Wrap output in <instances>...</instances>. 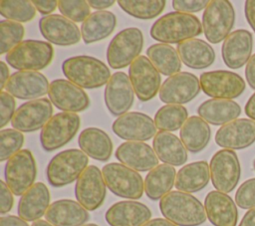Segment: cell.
Wrapping results in <instances>:
<instances>
[{
	"label": "cell",
	"instance_id": "6da1fadb",
	"mask_svg": "<svg viewBox=\"0 0 255 226\" xmlns=\"http://www.w3.org/2000/svg\"><path fill=\"white\" fill-rule=\"evenodd\" d=\"M159 209L176 226H199L207 218L204 205L195 196L178 190L164 195L159 200Z\"/></svg>",
	"mask_w": 255,
	"mask_h": 226
},
{
	"label": "cell",
	"instance_id": "7a4b0ae2",
	"mask_svg": "<svg viewBox=\"0 0 255 226\" xmlns=\"http://www.w3.org/2000/svg\"><path fill=\"white\" fill-rule=\"evenodd\" d=\"M199 19L187 13L169 12L157 19L150 28V36L164 44H179L202 33Z\"/></svg>",
	"mask_w": 255,
	"mask_h": 226
},
{
	"label": "cell",
	"instance_id": "3957f363",
	"mask_svg": "<svg viewBox=\"0 0 255 226\" xmlns=\"http://www.w3.org/2000/svg\"><path fill=\"white\" fill-rule=\"evenodd\" d=\"M64 76L82 89H96L108 84L110 69L101 60L91 56H75L62 64Z\"/></svg>",
	"mask_w": 255,
	"mask_h": 226
},
{
	"label": "cell",
	"instance_id": "277c9868",
	"mask_svg": "<svg viewBox=\"0 0 255 226\" xmlns=\"http://www.w3.org/2000/svg\"><path fill=\"white\" fill-rule=\"evenodd\" d=\"M89 163V156L81 149H66L57 153L48 163L46 174L54 187L66 186L81 176Z\"/></svg>",
	"mask_w": 255,
	"mask_h": 226
},
{
	"label": "cell",
	"instance_id": "5b68a950",
	"mask_svg": "<svg viewBox=\"0 0 255 226\" xmlns=\"http://www.w3.org/2000/svg\"><path fill=\"white\" fill-rule=\"evenodd\" d=\"M54 50L50 43L40 40H25L6 55L7 63L18 71L45 69L53 59Z\"/></svg>",
	"mask_w": 255,
	"mask_h": 226
},
{
	"label": "cell",
	"instance_id": "8992f818",
	"mask_svg": "<svg viewBox=\"0 0 255 226\" xmlns=\"http://www.w3.org/2000/svg\"><path fill=\"white\" fill-rule=\"evenodd\" d=\"M102 173L107 187L117 196L136 200L142 196L144 181L141 175L123 163L106 164Z\"/></svg>",
	"mask_w": 255,
	"mask_h": 226
},
{
	"label": "cell",
	"instance_id": "52a82bcc",
	"mask_svg": "<svg viewBox=\"0 0 255 226\" xmlns=\"http://www.w3.org/2000/svg\"><path fill=\"white\" fill-rule=\"evenodd\" d=\"M235 11L227 0H212L202 15V29L208 42L218 44L225 40L234 26Z\"/></svg>",
	"mask_w": 255,
	"mask_h": 226
},
{
	"label": "cell",
	"instance_id": "ba28073f",
	"mask_svg": "<svg viewBox=\"0 0 255 226\" xmlns=\"http://www.w3.org/2000/svg\"><path fill=\"white\" fill-rule=\"evenodd\" d=\"M143 35L138 28L130 27L120 31L110 42L107 60L112 69L130 66L139 57L143 47Z\"/></svg>",
	"mask_w": 255,
	"mask_h": 226
},
{
	"label": "cell",
	"instance_id": "9c48e42d",
	"mask_svg": "<svg viewBox=\"0 0 255 226\" xmlns=\"http://www.w3.org/2000/svg\"><path fill=\"white\" fill-rule=\"evenodd\" d=\"M37 167L32 152L21 149L10 157L4 168L5 182L17 196H22L35 183Z\"/></svg>",
	"mask_w": 255,
	"mask_h": 226
},
{
	"label": "cell",
	"instance_id": "30bf717a",
	"mask_svg": "<svg viewBox=\"0 0 255 226\" xmlns=\"http://www.w3.org/2000/svg\"><path fill=\"white\" fill-rule=\"evenodd\" d=\"M81 124L80 116L74 113L62 112L53 115L40 133L42 147L53 151L66 145L74 138Z\"/></svg>",
	"mask_w": 255,
	"mask_h": 226
},
{
	"label": "cell",
	"instance_id": "8fae6325",
	"mask_svg": "<svg viewBox=\"0 0 255 226\" xmlns=\"http://www.w3.org/2000/svg\"><path fill=\"white\" fill-rule=\"evenodd\" d=\"M210 178L214 188L220 192L233 191L241 176V166L234 150L221 149L214 153L210 163Z\"/></svg>",
	"mask_w": 255,
	"mask_h": 226
},
{
	"label": "cell",
	"instance_id": "7c38bea8",
	"mask_svg": "<svg viewBox=\"0 0 255 226\" xmlns=\"http://www.w3.org/2000/svg\"><path fill=\"white\" fill-rule=\"evenodd\" d=\"M199 82L203 93L213 99H235L245 90L243 78L231 71L216 70L202 73Z\"/></svg>",
	"mask_w": 255,
	"mask_h": 226
},
{
	"label": "cell",
	"instance_id": "4fadbf2b",
	"mask_svg": "<svg viewBox=\"0 0 255 226\" xmlns=\"http://www.w3.org/2000/svg\"><path fill=\"white\" fill-rule=\"evenodd\" d=\"M128 78L137 99L141 102L154 98L161 87L159 72L145 56H139L131 63Z\"/></svg>",
	"mask_w": 255,
	"mask_h": 226
},
{
	"label": "cell",
	"instance_id": "5bb4252c",
	"mask_svg": "<svg viewBox=\"0 0 255 226\" xmlns=\"http://www.w3.org/2000/svg\"><path fill=\"white\" fill-rule=\"evenodd\" d=\"M106 193L107 184L102 171L95 165H89L76 182L77 201L88 211H94L104 203Z\"/></svg>",
	"mask_w": 255,
	"mask_h": 226
},
{
	"label": "cell",
	"instance_id": "9a60e30c",
	"mask_svg": "<svg viewBox=\"0 0 255 226\" xmlns=\"http://www.w3.org/2000/svg\"><path fill=\"white\" fill-rule=\"evenodd\" d=\"M198 78L188 72L168 77L160 87L159 99L166 105H183L192 101L200 92Z\"/></svg>",
	"mask_w": 255,
	"mask_h": 226
},
{
	"label": "cell",
	"instance_id": "2e32d148",
	"mask_svg": "<svg viewBox=\"0 0 255 226\" xmlns=\"http://www.w3.org/2000/svg\"><path fill=\"white\" fill-rule=\"evenodd\" d=\"M53 107L46 98L36 99L22 104L15 112L11 120L13 128L22 132H32L44 125L52 117Z\"/></svg>",
	"mask_w": 255,
	"mask_h": 226
},
{
	"label": "cell",
	"instance_id": "e0dca14e",
	"mask_svg": "<svg viewBox=\"0 0 255 226\" xmlns=\"http://www.w3.org/2000/svg\"><path fill=\"white\" fill-rule=\"evenodd\" d=\"M112 128L116 135L128 141L143 142L157 133L154 120L138 112H130L119 116L113 122Z\"/></svg>",
	"mask_w": 255,
	"mask_h": 226
},
{
	"label": "cell",
	"instance_id": "ac0fdd59",
	"mask_svg": "<svg viewBox=\"0 0 255 226\" xmlns=\"http://www.w3.org/2000/svg\"><path fill=\"white\" fill-rule=\"evenodd\" d=\"M48 96L52 105L67 113L83 112L90 106V99L85 91L69 80H54L50 84Z\"/></svg>",
	"mask_w": 255,
	"mask_h": 226
},
{
	"label": "cell",
	"instance_id": "d6986e66",
	"mask_svg": "<svg viewBox=\"0 0 255 226\" xmlns=\"http://www.w3.org/2000/svg\"><path fill=\"white\" fill-rule=\"evenodd\" d=\"M105 103L109 112L121 116L131 108L134 100V91L128 76L124 72L112 75L105 89Z\"/></svg>",
	"mask_w": 255,
	"mask_h": 226
},
{
	"label": "cell",
	"instance_id": "ffe728a7",
	"mask_svg": "<svg viewBox=\"0 0 255 226\" xmlns=\"http://www.w3.org/2000/svg\"><path fill=\"white\" fill-rule=\"evenodd\" d=\"M50 84L47 78L33 71H18L12 74L5 86L6 92L22 100H36L48 94Z\"/></svg>",
	"mask_w": 255,
	"mask_h": 226
},
{
	"label": "cell",
	"instance_id": "44dd1931",
	"mask_svg": "<svg viewBox=\"0 0 255 226\" xmlns=\"http://www.w3.org/2000/svg\"><path fill=\"white\" fill-rule=\"evenodd\" d=\"M39 29L46 40L58 46H72L82 38L79 27L63 15L51 14L41 18Z\"/></svg>",
	"mask_w": 255,
	"mask_h": 226
},
{
	"label": "cell",
	"instance_id": "7402d4cb",
	"mask_svg": "<svg viewBox=\"0 0 255 226\" xmlns=\"http://www.w3.org/2000/svg\"><path fill=\"white\" fill-rule=\"evenodd\" d=\"M255 141V121L237 118L222 125L215 134V142L224 149H244Z\"/></svg>",
	"mask_w": 255,
	"mask_h": 226
},
{
	"label": "cell",
	"instance_id": "603a6c76",
	"mask_svg": "<svg viewBox=\"0 0 255 226\" xmlns=\"http://www.w3.org/2000/svg\"><path fill=\"white\" fill-rule=\"evenodd\" d=\"M117 159L135 171H150L158 165L153 148L142 141H126L116 150Z\"/></svg>",
	"mask_w": 255,
	"mask_h": 226
},
{
	"label": "cell",
	"instance_id": "cb8c5ba5",
	"mask_svg": "<svg viewBox=\"0 0 255 226\" xmlns=\"http://www.w3.org/2000/svg\"><path fill=\"white\" fill-rule=\"evenodd\" d=\"M252 49V34L245 29L235 30L223 42L221 48L223 62L230 69H239L251 58Z\"/></svg>",
	"mask_w": 255,
	"mask_h": 226
},
{
	"label": "cell",
	"instance_id": "d4e9b609",
	"mask_svg": "<svg viewBox=\"0 0 255 226\" xmlns=\"http://www.w3.org/2000/svg\"><path fill=\"white\" fill-rule=\"evenodd\" d=\"M105 218L110 226H142L150 220L151 211L143 203L126 200L113 204Z\"/></svg>",
	"mask_w": 255,
	"mask_h": 226
},
{
	"label": "cell",
	"instance_id": "484cf974",
	"mask_svg": "<svg viewBox=\"0 0 255 226\" xmlns=\"http://www.w3.org/2000/svg\"><path fill=\"white\" fill-rule=\"evenodd\" d=\"M207 219L213 226H236L238 210L233 199L224 192L212 190L204 199Z\"/></svg>",
	"mask_w": 255,
	"mask_h": 226
},
{
	"label": "cell",
	"instance_id": "4316f807",
	"mask_svg": "<svg viewBox=\"0 0 255 226\" xmlns=\"http://www.w3.org/2000/svg\"><path fill=\"white\" fill-rule=\"evenodd\" d=\"M45 218L54 226H83L90 215L78 201L60 199L50 204Z\"/></svg>",
	"mask_w": 255,
	"mask_h": 226
},
{
	"label": "cell",
	"instance_id": "83f0119b",
	"mask_svg": "<svg viewBox=\"0 0 255 226\" xmlns=\"http://www.w3.org/2000/svg\"><path fill=\"white\" fill-rule=\"evenodd\" d=\"M49 206V189L43 182H37L21 196L17 212L25 221L35 222L46 214Z\"/></svg>",
	"mask_w": 255,
	"mask_h": 226
},
{
	"label": "cell",
	"instance_id": "f1b7e54d",
	"mask_svg": "<svg viewBox=\"0 0 255 226\" xmlns=\"http://www.w3.org/2000/svg\"><path fill=\"white\" fill-rule=\"evenodd\" d=\"M152 148L160 161L171 166H180L187 160V149L181 139L168 131H158L153 137Z\"/></svg>",
	"mask_w": 255,
	"mask_h": 226
},
{
	"label": "cell",
	"instance_id": "f546056e",
	"mask_svg": "<svg viewBox=\"0 0 255 226\" xmlns=\"http://www.w3.org/2000/svg\"><path fill=\"white\" fill-rule=\"evenodd\" d=\"M197 113L207 123L224 125L237 119L241 113V108L235 101L210 99L203 102L198 107Z\"/></svg>",
	"mask_w": 255,
	"mask_h": 226
},
{
	"label": "cell",
	"instance_id": "4dcf8cb0",
	"mask_svg": "<svg viewBox=\"0 0 255 226\" xmlns=\"http://www.w3.org/2000/svg\"><path fill=\"white\" fill-rule=\"evenodd\" d=\"M181 62L191 69L208 68L215 61V52L211 45L201 39H189L177 45Z\"/></svg>",
	"mask_w": 255,
	"mask_h": 226
},
{
	"label": "cell",
	"instance_id": "1f68e13d",
	"mask_svg": "<svg viewBox=\"0 0 255 226\" xmlns=\"http://www.w3.org/2000/svg\"><path fill=\"white\" fill-rule=\"evenodd\" d=\"M78 143L81 150L93 159L107 161L112 156V139L106 131L98 127H88L82 130Z\"/></svg>",
	"mask_w": 255,
	"mask_h": 226
},
{
	"label": "cell",
	"instance_id": "d6a6232c",
	"mask_svg": "<svg viewBox=\"0 0 255 226\" xmlns=\"http://www.w3.org/2000/svg\"><path fill=\"white\" fill-rule=\"evenodd\" d=\"M209 180V164L204 160H200L183 165L177 171L174 185L178 191L194 193L203 189Z\"/></svg>",
	"mask_w": 255,
	"mask_h": 226
},
{
	"label": "cell",
	"instance_id": "836d02e7",
	"mask_svg": "<svg viewBox=\"0 0 255 226\" xmlns=\"http://www.w3.org/2000/svg\"><path fill=\"white\" fill-rule=\"evenodd\" d=\"M177 172L175 168L168 164H158L151 169L144 178V192L146 196L153 200H160L170 192L175 184Z\"/></svg>",
	"mask_w": 255,
	"mask_h": 226
},
{
	"label": "cell",
	"instance_id": "e575fe53",
	"mask_svg": "<svg viewBox=\"0 0 255 226\" xmlns=\"http://www.w3.org/2000/svg\"><path fill=\"white\" fill-rule=\"evenodd\" d=\"M117 18L111 11H96L82 23L81 34L86 44L101 41L115 30Z\"/></svg>",
	"mask_w": 255,
	"mask_h": 226
},
{
	"label": "cell",
	"instance_id": "d590c367",
	"mask_svg": "<svg viewBox=\"0 0 255 226\" xmlns=\"http://www.w3.org/2000/svg\"><path fill=\"white\" fill-rule=\"evenodd\" d=\"M180 139L186 149L192 153H197L204 149L211 136L209 124L200 116H189L180 128Z\"/></svg>",
	"mask_w": 255,
	"mask_h": 226
},
{
	"label": "cell",
	"instance_id": "8d00e7d4",
	"mask_svg": "<svg viewBox=\"0 0 255 226\" xmlns=\"http://www.w3.org/2000/svg\"><path fill=\"white\" fill-rule=\"evenodd\" d=\"M146 56L157 71L164 76L175 75L181 69V60L177 50L168 44L151 45L146 50Z\"/></svg>",
	"mask_w": 255,
	"mask_h": 226
},
{
	"label": "cell",
	"instance_id": "74e56055",
	"mask_svg": "<svg viewBox=\"0 0 255 226\" xmlns=\"http://www.w3.org/2000/svg\"><path fill=\"white\" fill-rule=\"evenodd\" d=\"M187 110L180 105H165L154 115V123L160 131H175L188 118Z\"/></svg>",
	"mask_w": 255,
	"mask_h": 226
},
{
	"label": "cell",
	"instance_id": "f35d334b",
	"mask_svg": "<svg viewBox=\"0 0 255 226\" xmlns=\"http://www.w3.org/2000/svg\"><path fill=\"white\" fill-rule=\"evenodd\" d=\"M165 1L162 0H120L119 6L128 15L138 19H152L158 16L165 7Z\"/></svg>",
	"mask_w": 255,
	"mask_h": 226
},
{
	"label": "cell",
	"instance_id": "ab89813d",
	"mask_svg": "<svg viewBox=\"0 0 255 226\" xmlns=\"http://www.w3.org/2000/svg\"><path fill=\"white\" fill-rule=\"evenodd\" d=\"M0 14L11 21L28 22L35 17L36 8L28 0H2L0 1Z\"/></svg>",
	"mask_w": 255,
	"mask_h": 226
},
{
	"label": "cell",
	"instance_id": "60d3db41",
	"mask_svg": "<svg viewBox=\"0 0 255 226\" xmlns=\"http://www.w3.org/2000/svg\"><path fill=\"white\" fill-rule=\"evenodd\" d=\"M25 29L19 22L2 20L0 22V53H9L22 42Z\"/></svg>",
	"mask_w": 255,
	"mask_h": 226
},
{
	"label": "cell",
	"instance_id": "b9f144b4",
	"mask_svg": "<svg viewBox=\"0 0 255 226\" xmlns=\"http://www.w3.org/2000/svg\"><path fill=\"white\" fill-rule=\"evenodd\" d=\"M24 144V135L15 128H6L0 131V161L8 160L21 150Z\"/></svg>",
	"mask_w": 255,
	"mask_h": 226
},
{
	"label": "cell",
	"instance_id": "7bdbcfd3",
	"mask_svg": "<svg viewBox=\"0 0 255 226\" xmlns=\"http://www.w3.org/2000/svg\"><path fill=\"white\" fill-rule=\"evenodd\" d=\"M58 8L62 15L74 22H84L90 15V5L85 0H60Z\"/></svg>",
	"mask_w": 255,
	"mask_h": 226
},
{
	"label": "cell",
	"instance_id": "ee69618b",
	"mask_svg": "<svg viewBox=\"0 0 255 226\" xmlns=\"http://www.w3.org/2000/svg\"><path fill=\"white\" fill-rule=\"evenodd\" d=\"M235 203L242 209L255 208V178L244 181L235 193Z\"/></svg>",
	"mask_w": 255,
	"mask_h": 226
},
{
	"label": "cell",
	"instance_id": "f6af8a7d",
	"mask_svg": "<svg viewBox=\"0 0 255 226\" xmlns=\"http://www.w3.org/2000/svg\"><path fill=\"white\" fill-rule=\"evenodd\" d=\"M16 103L14 97L7 92H1L0 94V127L5 126L10 120H12L16 112Z\"/></svg>",
	"mask_w": 255,
	"mask_h": 226
},
{
	"label": "cell",
	"instance_id": "bcb514c9",
	"mask_svg": "<svg viewBox=\"0 0 255 226\" xmlns=\"http://www.w3.org/2000/svg\"><path fill=\"white\" fill-rule=\"evenodd\" d=\"M210 1L207 0H173L172 7L176 12L181 13H194L199 12L202 9L205 10Z\"/></svg>",
	"mask_w": 255,
	"mask_h": 226
},
{
	"label": "cell",
	"instance_id": "7dc6e473",
	"mask_svg": "<svg viewBox=\"0 0 255 226\" xmlns=\"http://www.w3.org/2000/svg\"><path fill=\"white\" fill-rule=\"evenodd\" d=\"M14 199L13 192L10 190L6 182L3 180L0 181V213L6 214L13 207Z\"/></svg>",
	"mask_w": 255,
	"mask_h": 226
},
{
	"label": "cell",
	"instance_id": "c3c4849f",
	"mask_svg": "<svg viewBox=\"0 0 255 226\" xmlns=\"http://www.w3.org/2000/svg\"><path fill=\"white\" fill-rule=\"evenodd\" d=\"M35 8L43 15H50L58 7V1L56 0H35L32 1Z\"/></svg>",
	"mask_w": 255,
	"mask_h": 226
},
{
	"label": "cell",
	"instance_id": "681fc988",
	"mask_svg": "<svg viewBox=\"0 0 255 226\" xmlns=\"http://www.w3.org/2000/svg\"><path fill=\"white\" fill-rule=\"evenodd\" d=\"M245 77L250 88L255 90V54L251 56V58L246 64Z\"/></svg>",
	"mask_w": 255,
	"mask_h": 226
},
{
	"label": "cell",
	"instance_id": "f907efd6",
	"mask_svg": "<svg viewBox=\"0 0 255 226\" xmlns=\"http://www.w3.org/2000/svg\"><path fill=\"white\" fill-rule=\"evenodd\" d=\"M0 226H29V224L19 216L7 215L0 218Z\"/></svg>",
	"mask_w": 255,
	"mask_h": 226
},
{
	"label": "cell",
	"instance_id": "816d5d0a",
	"mask_svg": "<svg viewBox=\"0 0 255 226\" xmlns=\"http://www.w3.org/2000/svg\"><path fill=\"white\" fill-rule=\"evenodd\" d=\"M245 17L248 21V24L255 32V0H247L244 6Z\"/></svg>",
	"mask_w": 255,
	"mask_h": 226
},
{
	"label": "cell",
	"instance_id": "f5cc1de1",
	"mask_svg": "<svg viewBox=\"0 0 255 226\" xmlns=\"http://www.w3.org/2000/svg\"><path fill=\"white\" fill-rule=\"evenodd\" d=\"M88 3L90 7L100 11H104V9L113 6L115 1L114 0H90L88 1Z\"/></svg>",
	"mask_w": 255,
	"mask_h": 226
},
{
	"label": "cell",
	"instance_id": "db71d44e",
	"mask_svg": "<svg viewBox=\"0 0 255 226\" xmlns=\"http://www.w3.org/2000/svg\"><path fill=\"white\" fill-rule=\"evenodd\" d=\"M0 73H1V77H0V89L3 90L10 78V73H9V69L8 66L6 65V63L4 61L0 62Z\"/></svg>",
	"mask_w": 255,
	"mask_h": 226
},
{
	"label": "cell",
	"instance_id": "11a10c76",
	"mask_svg": "<svg viewBox=\"0 0 255 226\" xmlns=\"http://www.w3.org/2000/svg\"><path fill=\"white\" fill-rule=\"evenodd\" d=\"M238 226H255V208L249 209L244 214Z\"/></svg>",
	"mask_w": 255,
	"mask_h": 226
},
{
	"label": "cell",
	"instance_id": "9f6ffc18",
	"mask_svg": "<svg viewBox=\"0 0 255 226\" xmlns=\"http://www.w3.org/2000/svg\"><path fill=\"white\" fill-rule=\"evenodd\" d=\"M244 111H245L246 115L249 116L250 119L255 121V93L247 101Z\"/></svg>",
	"mask_w": 255,
	"mask_h": 226
},
{
	"label": "cell",
	"instance_id": "6f0895ef",
	"mask_svg": "<svg viewBox=\"0 0 255 226\" xmlns=\"http://www.w3.org/2000/svg\"><path fill=\"white\" fill-rule=\"evenodd\" d=\"M142 226H176V225L165 218H154V219H150L149 221L144 223Z\"/></svg>",
	"mask_w": 255,
	"mask_h": 226
},
{
	"label": "cell",
	"instance_id": "680465c9",
	"mask_svg": "<svg viewBox=\"0 0 255 226\" xmlns=\"http://www.w3.org/2000/svg\"><path fill=\"white\" fill-rule=\"evenodd\" d=\"M32 226H54L51 223H49L47 220H37L35 222H33Z\"/></svg>",
	"mask_w": 255,
	"mask_h": 226
},
{
	"label": "cell",
	"instance_id": "91938a15",
	"mask_svg": "<svg viewBox=\"0 0 255 226\" xmlns=\"http://www.w3.org/2000/svg\"><path fill=\"white\" fill-rule=\"evenodd\" d=\"M83 226H99V225H97V224H95V223H88V224H85V225H83Z\"/></svg>",
	"mask_w": 255,
	"mask_h": 226
},
{
	"label": "cell",
	"instance_id": "94428289",
	"mask_svg": "<svg viewBox=\"0 0 255 226\" xmlns=\"http://www.w3.org/2000/svg\"><path fill=\"white\" fill-rule=\"evenodd\" d=\"M253 166H254V169H255V159H254V161H253Z\"/></svg>",
	"mask_w": 255,
	"mask_h": 226
}]
</instances>
